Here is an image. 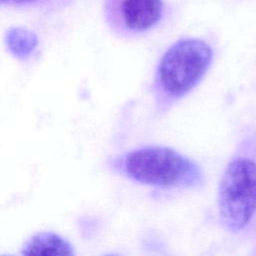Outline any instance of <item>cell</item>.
<instances>
[{
	"mask_svg": "<svg viewBox=\"0 0 256 256\" xmlns=\"http://www.w3.org/2000/svg\"><path fill=\"white\" fill-rule=\"evenodd\" d=\"M6 43L15 57L25 60L34 51L38 44V39L34 33L27 29L12 28L7 33Z\"/></svg>",
	"mask_w": 256,
	"mask_h": 256,
	"instance_id": "cell-6",
	"label": "cell"
},
{
	"mask_svg": "<svg viewBox=\"0 0 256 256\" xmlns=\"http://www.w3.org/2000/svg\"><path fill=\"white\" fill-rule=\"evenodd\" d=\"M163 11L162 0H121L112 13L111 25L122 35H141L160 22Z\"/></svg>",
	"mask_w": 256,
	"mask_h": 256,
	"instance_id": "cell-4",
	"label": "cell"
},
{
	"mask_svg": "<svg viewBox=\"0 0 256 256\" xmlns=\"http://www.w3.org/2000/svg\"><path fill=\"white\" fill-rule=\"evenodd\" d=\"M213 61V50L198 38H182L162 55L155 69L152 93L157 115L169 111L204 78Z\"/></svg>",
	"mask_w": 256,
	"mask_h": 256,
	"instance_id": "cell-2",
	"label": "cell"
},
{
	"mask_svg": "<svg viewBox=\"0 0 256 256\" xmlns=\"http://www.w3.org/2000/svg\"><path fill=\"white\" fill-rule=\"evenodd\" d=\"M23 255H75L73 245L61 235L51 231H41L31 235L22 245Z\"/></svg>",
	"mask_w": 256,
	"mask_h": 256,
	"instance_id": "cell-5",
	"label": "cell"
},
{
	"mask_svg": "<svg viewBox=\"0 0 256 256\" xmlns=\"http://www.w3.org/2000/svg\"><path fill=\"white\" fill-rule=\"evenodd\" d=\"M33 0H1L2 3L4 2H12V3H17V4H23V3H27V2H31Z\"/></svg>",
	"mask_w": 256,
	"mask_h": 256,
	"instance_id": "cell-7",
	"label": "cell"
},
{
	"mask_svg": "<svg viewBox=\"0 0 256 256\" xmlns=\"http://www.w3.org/2000/svg\"><path fill=\"white\" fill-rule=\"evenodd\" d=\"M217 206L222 225L242 230L256 212V163L237 157L226 166L218 186Z\"/></svg>",
	"mask_w": 256,
	"mask_h": 256,
	"instance_id": "cell-3",
	"label": "cell"
},
{
	"mask_svg": "<svg viewBox=\"0 0 256 256\" xmlns=\"http://www.w3.org/2000/svg\"><path fill=\"white\" fill-rule=\"evenodd\" d=\"M106 165L113 173L133 182L163 190H188L204 183L201 167L177 150L149 145L110 157Z\"/></svg>",
	"mask_w": 256,
	"mask_h": 256,
	"instance_id": "cell-1",
	"label": "cell"
}]
</instances>
